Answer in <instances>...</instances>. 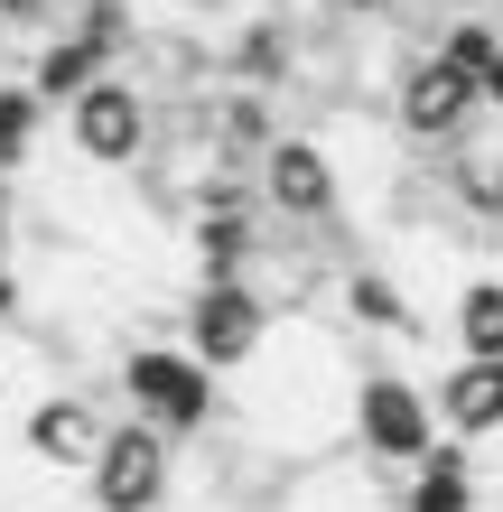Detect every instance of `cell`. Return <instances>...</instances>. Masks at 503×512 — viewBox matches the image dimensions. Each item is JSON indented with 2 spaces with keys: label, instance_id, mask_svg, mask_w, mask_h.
Instances as JSON below:
<instances>
[{
  "label": "cell",
  "instance_id": "cell-9",
  "mask_svg": "<svg viewBox=\"0 0 503 512\" xmlns=\"http://www.w3.org/2000/svg\"><path fill=\"white\" fill-rule=\"evenodd\" d=\"M438 196H448V215H457V224L503 233V140L466 131L457 149H438Z\"/></svg>",
  "mask_w": 503,
  "mask_h": 512
},
{
  "label": "cell",
  "instance_id": "cell-16",
  "mask_svg": "<svg viewBox=\"0 0 503 512\" xmlns=\"http://www.w3.org/2000/svg\"><path fill=\"white\" fill-rule=\"evenodd\" d=\"M345 317H364V326H410V308H401V289L382 280V270H345Z\"/></svg>",
  "mask_w": 503,
  "mask_h": 512
},
{
  "label": "cell",
  "instance_id": "cell-15",
  "mask_svg": "<svg viewBox=\"0 0 503 512\" xmlns=\"http://www.w3.org/2000/svg\"><path fill=\"white\" fill-rule=\"evenodd\" d=\"M448 336H457V354H503V270H476V280L457 289Z\"/></svg>",
  "mask_w": 503,
  "mask_h": 512
},
{
  "label": "cell",
  "instance_id": "cell-11",
  "mask_svg": "<svg viewBox=\"0 0 503 512\" xmlns=\"http://www.w3.org/2000/svg\"><path fill=\"white\" fill-rule=\"evenodd\" d=\"M429 401H438V429L448 438H466V447L503 438V354H457V373Z\"/></svg>",
  "mask_w": 503,
  "mask_h": 512
},
{
  "label": "cell",
  "instance_id": "cell-1",
  "mask_svg": "<svg viewBox=\"0 0 503 512\" xmlns=\"http://www.w3.org/2000/svg\"><path fill=\"white\" fill-rule=\"evenodd\" d=\"M66 149H75L84 168H103V177L150 168V149H159V94H150L131 66L94 75V84L66 103Z\"/></svg>",
  "mask_w": 503,
  "mask_h": 512
},
{
  "label": "cell",
  "instance_id": "cell-10",
  "mask_svg": "<svg viewBox=\"0 0 503 512\" xmlns=\"http://www.w3.org/2000/svg\"><path fill=\"white\" fill-rule=\"evenodd\" d=\"M112 66H122V47L94 38L84 19H66V28H47V47H38V56H28V84H38V103H47V112H66L84 84L112 75Z\"/></svg>",
  "mask_w": 503,
  "mask_h": 512
},
{
  "label": "cell",
  "instance_id": "cell-18",
  "mask_svg": "<svg viewBox=\"0 0 503 512\" xmlns=\"http://www.w3.org/2000/svg\"><path fill=\"white\" fill-rule=\"evenodd\" d=\"M336 28H401L410 19V0H317Z\"/></svg>",
  "mask_w": 503,
  "mask_h": 512
},
{
  "label": "cell",
  "instance_id": "cell-17",
  "mask_svg": "<svg viewBox=\"0 0 503 512\" xmlns=\"http://www.w3.org/2000/svg\"><path fill=\"white\" fill-rule=\"evenodd\" d=\"M75 0H0V38H47V28H66Z\"/></svg>",
  "mask_w": 503,
  "mask_h": 512
},
{
  "label": "cell",
  "instance_id": "cell-12",
  "mask_svg": "<svg viewBox=\"0 0 503 512\" xmlns=\"http://www.w3.org/2000/svg\"><path fill=\"white\" fill-rule=\"evenodd\" d=\"M224 84H252V94H289L299 84V28L280 10H252L224 47Z\"/></svg>",
  "mask_w": 503,
  "mask_h": 512
},
{
  "label": "cell",
  "instance_id": "cell-20",
  "mask_svg": "<svg viewBox=\"0 0 503 512\" xmlns=\"http://www.w3.org/2000/svg\"><path fill=\"white\" fill-rule=\"evenodd\" d=\"M485 103L503 112V47H494V66H485Z\"/></svg>",
  "mask_w": 503,
  "mask_h": 512
},
{
  "label": "cell",
  "instance_id": "cell-5",
  "mask_svg": "<svg viewBox=\"0 0 503 512\" xmlns=\"http://www.w3.org/2000/svg\"><path fill=\"white\" fill-rule=\"evenodd\" d=\"M345 429H354V447H364V466H382V475H410L438 438H448V429H438L429 382H410V373H392V364H373L364 382H354Z\"/></svg>",
  "mask_w": 503,
  "mask_h": 512
},
{
  "label": "cell",
  "instance_id": "cell-14",
  "mask_svg": "<svg viewBox=\"0 0 503 512\" xmlns=\"http://www.w3.org/2000/svg\"><path fill=\"white\" fill-rule=\"evenodd\" d=\"M38 149H47V103H38V84H28V75H0V187H10Z\"/></svg>",
  "mask_w": 503,
  "mask_h": 512
},
{
  "label": "cell",
  "instance_id": "cell-6",
  "mask_svg": "<svg viewBox=\"0 0 503 512\" xmlns=\"http://www.w3.org/2000/svg\"><path fill=\"white\" fill-rule=\"evenodd\" d=\"M177 494V438L150 419H112L94 466H84V503L94 512H159Z\"/></svg>",
  "mask_w": 503,
  "mask_h": 512
},
{
  "label": "cell",
  "instance_id": "cell-13",
  "mask_svg": "<svg viewBox=\"0 0 503 512\" xmlns=\"http://www.w3.org/2000/svg\"><path fill=\"white\" fill-rule=\"evenodd\" d=\"M401 512H476V447L438 438L429 457L401 475Z\"/></svg>",
  "mask_w": 503,
  "mask_h": 512
},
{
  "label": "cell",
  "instance_id": "cell-21",
  "mask_svg": "<svg viewBox=\"0 0 503 512\" xmlns=\"http://www.w3.org/2000/svg\"><path fill=\"white\" fill-rule=\"evenodd\" d=\"M187 10H224V0H187Z\"/></svg>",
  "mask_w": 503,
  "mask_h": 512
},
{
  "label": "cell",
  "instance_id": "cell-4",
  "mask_svg": "<svg viewBox=\"0 0 503 512\" xmlns=\"http://www.w3.org/2000/svg\"><path fill=\"white\" fill-rule=\"evenodd\" d=\"M252 196H261V215L289 224V233H336L345 224V168H336V149L317 131H280L261 149Z\"/></svg>",
  "mask_w": 503,
  "mask_h": 512
},
{
  "label": "cell",
  "instance_id": "cell-7",
  "mask_svg": "<svg viewBox=\"0 0 503 512\" xmlns=\"http://www.w3.org/2000/svg\"><path fill=\"white\" fill-rule=\"evenodd\" d=\"M177 345H187L205 373H252L261 345H271V298H261L252 280H196Z\"/></svg>",
  "mask_w": 503,
  "mask_h": 512
},
{
  "label": "cell",
  "instance_id": "cell-3",
  "mask_svg": "<svg viewBox=\"0 0 503 512\" xmlns=\"http://www.w3.org/2000/svg\"><path fill=\"white\" fill-rule=\"evenodd\" d=\"M476 122H485V84L466 75L457 56L410 47V56H401V75H392V131H401V149L438 159V149H457Z\"/></svg>",
  "mask_w": 503,
  "mask_h": 512
},
{
  "label": "cell",
  "instance_id": "cell-8",
  "mask_svg": "<svg viewBox=\"0 0 503 512\" xmlns=\"http://www.w3.org/2000/svg\"><path fill=\"white\" fill-rule=\"evenodd\" d=\"M103 401L94 391H38V401L19 410V457L28 466H47V475H84L94 466V447H103Z\"/></svg>",
  "mask_w": 503,
  "mask_h": 512
},
{
  "label": "cell",
  "instance_id": "cell-2",
  "mask_svg": "<svg viewBox=\"0 0 503 512\" xmlns=\"http://www.w3.org/2000/svg\"><path fill=\"white\" fill-rule=\"evenodd\" d=\"M224 373H205L187 345H168V336H150V345H122V410L131 419H150V429H168L177 447L187 438H205L224 419V391H215Z\"/></svg>",
  "mask_w": 503,
  "mask_h": 512
},
{
  "label": "cell",
  "instance_id": "cell-19",
  "mask_svg": "<svg viewBox=\"0 0 503 512\" xmlns=\"http://www.w3.org/2000/svg\"><path fill=\"white\" fill-rule=\"evenodd\" d=\"M10 317H19V270L0 261V336H10Z\"/></svg>",
  "mask_w": 503,
  "mask_h": 512
}]
</instances>
